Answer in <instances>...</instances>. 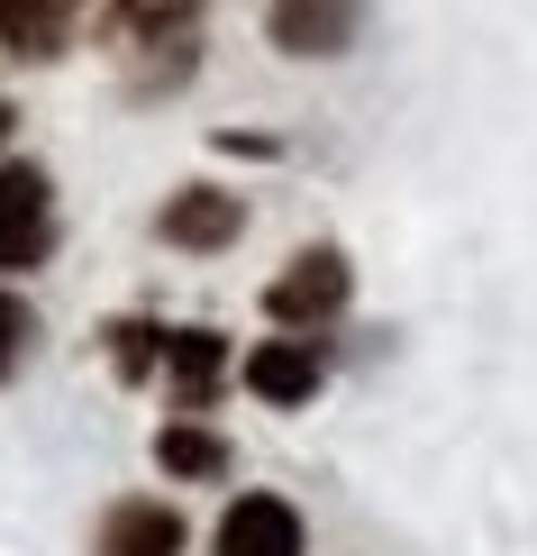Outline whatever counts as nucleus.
Wrapping results in <instances>:
<instances>
[{
	"instance_id": "obj_1",
	"label": "nucleus",
	"mask_w": 537,
	"mask_h": 556,
	"mask_svg": "<svg viewBox=\"0 0 537 556\" xmlns=\"http://www.w3.org/2000/svg\"><path fill=\"white\" fill-rule=\"evenodd\" d=\"M346 292H356V274H346L337 247H301V256L265 283V311H273V329H329L346 311Z\"/></svg>"
},
{
	"instance_id": "obj_2",
	"label": "nucleus",
	"mask_w": 537,
	"mask_h": 556,
	"mask_svg": "<svg viewBox=\"0 0 537 556\" xmlns=\"http://www.w3.org/2000/svg\"><path fill=\"white\" fill-rule=\"evenodd\" d=\"M55 247V182L37 165H0V274H37Z\"/></svg>"
},
{
	"instance_id": "obj_3",
	"label": "nucleus",
	"mask_w": 537,
	"mask_h": 556,
	"mask_svg": "<svg viewBox=\"0 0 537 556\" xmlns=\"http://www.w3.org/2000/svg\"><path fill=\"white\" fill-rule=\"evenodd\" d=\"M209 556H310V529H301V511H292L283 493H238L219 511Z\"/></svg>"
},
{
	"instance_id": "obj_4",
	"label": "nucleus",
	"mask_w": 537,
	"mask_h": 556,
	"mask_svg": "<svg viewBox=\"0 0 537 556\" xmlns=\"http://www.w3.org/2000/svg\"><path fill=\"white\" fill-rule=\"evenodd\" d=\"M165 383H174V410L201 420L228 383V338L219 329H165Z\"/></svg>"
},
{
	"instance_id": "obj_5",
	"label": "nucleus",
	"mask_w": 537,
	"mask_h": 556,
	"mask_svg": "<svg viewBox=\"0 0 537 556\" xmlns=\"http://www.w3.org/2000/svg\"><path fill=\"white\" fill-rule=\"evenodd\" d=\"M265 37L283 46V55H337L346 37H356V0H265Z\"/></svg>"
},
{
	"instance_id": "obj_6",
	"label": "nucleus",
	"mask_w": 537,
	"mask_h": 556,
	"mask_svg": "<svg viewBox=\"0 0 537 556\" xmlns=\"http://www.w3.org/2000/svg\"><path fill=\"white\" fill-rule=\"evenodd\" d=\"M319 383H329V365H319L310 338H265L246 356V392H255V402H273V410H301Z\"/></svg>"
},
{
	"instance_id": "obj_7",
	"label": "nucleus",
	"mask_w": 537,
	"mask_h": 556,
	"mask_svg": "<svg viewBox=\"0 0 537 556\" xmlns=\"http://www.w3.org/2000/svg\"><path fill=\"white\" fill-rule=\"evenodd\" d=\"M74 28H82V0H0V46H10L18 64L64 55Z\"/></svg>"
},
{
	"instance_id": "obj_8",
	"label": "nucleus",
	"mask_w": 537,
	"mask_h": 556,
	"mask_svg": "<svg viewBox=\"0 0 537 556\" xmlns=\"http://www.w3.org/2000/svg\"><path fill=\"white\" fill-rule=\"evenodd\" d=\"M101 556H182V520L174 502H110L101 511Z\"/></svg>"
},
{
	"instance_id": "obj_9",
	"label": "nucleus",
	"mask_w": 537,
	"mask_h": 556,
	"mask_svg": "<svg viewBox=\"0 0 537 556\" xmlns=\"http://www.w3.org/2000/svg\"><path fill=\"white\" fill-rule=\"evenodd\" d=\"M238 228H246V211H238V192H219V182L165 201V238H174V247H228Z\"/></svg>"
},
{
	"instance_id": "obj_10",
	"label": "nucleus",
	"mask_w": 537,
	"mask_h": 556,
	"mask_svg": "<svg viewBox=\"0 0 537 556\" xmlns=\"http://www.w3.org/2000/svg\"><path fill=\"white\" fill-rule=\"evenodd\" d=\"M155 466L182 475V483H219L228 475V438L201 429V420H174V429H155Z\"/></svg>"
},
{
	"instance_id": "obj_11",
	"label": "nucleus",
	"mask_w": 537,
	"mask_h": 556,
	"mask_svg": "<svg viewBox=\"0 0 537 556\" xmlns=\"http://www.w3.org/2000/svg\"><path fill=\"white\" fill-rule=\"evenodd\" d=\"M201 18V0H119V37L128 46H182Z\"/></svg>"
},
{
	"instance_id": "obj_12",
	"label": "nucleus",
	"mask_w": 537,
	"mask_h": 556,
	"mask_svg": "<svg viewBox=\"0 0 537 556\" xmlns=\"http://www.w3.org/2000/svg\"><path fill=\"white\" fill-rule=\"evenodd\" d=\"M110 365H119L128 383H146L155 365H165V329H155V319H119V329H110Z\"/></svg>"
},
{
	"instance_id": "obj_13",
	"label": "nucleus",
	"mask_w": 537,
	"mask_h": 556,
	"mask_svg": "<svg viewBox=\"0 0 537 556\" xmlns=\"http://www.w3.org/2000/svg\"><path fill=\"white\" fill-rule=\"evenodd\" d=\"M28 338H37V319H28V301H18V292H0V383L18 375V356H28Z\"/></svg>"
},
{
	"instance_id": "obj_14",
	"label": "nucleus",
	"mask_w": 537,
	"mask_h": 556,
	"mask_svg": "<svg viewBox=\"0 0 537 556\" xmlns=\"http://www.w3.org/2000/svg\"><path fill=\"white\" fill-rule=\"evenodd\" d=\"M0 137H10V101H0Z\"/></svg>"
}]
</instances>
